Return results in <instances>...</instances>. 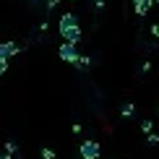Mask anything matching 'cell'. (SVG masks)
<instances>
[{"mask_svg": "<svg viewBox=\"0 0 159 159\" xmlns=\"http://www.w3.org/2000/svg\"><path fill=\"white\" fill-rule=\"evenodd\" d=\"M120 115H123V117H133V115H136V104H133V102H125L123 110H120Z\"/></svg>", "mask_w": 159, "mask_h": 159, "instance_id": "cell-6", "label": "cell"}, {"mask_svg": "<svg viewBox=\"0 0 159 159\" xmlns=\"http://www.w3.org/2000/svg\"><path fill=\"white\" fill-rule=\"evenodd\" d=\"M0 159H13V157L8 154V151H3V154H0Z\"/></svg>", "mask_w": 159, "mask_h": 159, "instance_id": "cell-16", "label": "cell"}, {"mask_svg": "<svg viewBox=\"0 0 159 159\" xmlns=\"http://www.w3.org/2000/svg\"><path fill=\"white\" fill-rule=\"evenodd\" d=\"M78 151H81V159H99V154H102V146H99L97 141H91V138H89V141L81 143V149H78Z\"/></svg>", "mask_w": 159, "mask_h": 159, "instance_id": "cell-2", "label": "cell"}, {"mask_svg": "<svg viewBox=\"0 0 159 159\" xmlns=\"http://www.w3.org/2000/svg\"><path fill=\"white\" fill-rule=\"evenodd\" d=\"M94 5H97V11H102L104 8V0H94Z\"/></svg>", "mask_w": 159, "mask_h": 159, "instance_id": "cell-14", "label": "cell"}, {"mask_svg": "<svg viewBox=\"0 0 159 159\" xmlns=\"http://www.w3.org/2000/svg\"><path fill=\"white\" fill-rule=\"evenodd\" d=\"M149 31H151V34H154V37L159 39V24H154V26H151V29H149Z\"/></svg>", "mask_w": 159, "mask_h": 159, "instance_id": "cell-13", "label": "cell"}, {"mask_svg": "<svg viewBox=\"0 0 159 159\" xmlns=\"http://www.w3.org/2000/svg\"><path fill=\"white\" fill-rule=\"evenodd\" d=\"M70 3H73V0H70Z\"/></svg>", "mask_w": 159, "mask_h": 159, "instance_id": "cell-18", "label": "cell"}, {"mask_svg": "<svg viewBox=\"0 0 159 159\" xmlns=\"http://www.w3.org/2000/svg\"><path fill=\"white\" fill-rule=\"evenodd\" d=\"M5 151H8L11 157H18V146H16V141H5Z\"/></svg>", "mask_w": 159, "mask_h": 159, "instance_id": "cell-7", "label": "cell"}, {"mask_svg": "<svg viewBox=\"0 0 159 159\" xmlns=\"http://www.w3.org/2000/svg\"><path fill=\"white\" fill-rule=\"evenodd\" d=\"M154 3H159V0H154Z\"/></svg>", "mask_w": 159, "mask_h": 159, "instance_id": "cell-17", "label": "cell"}, {"mask_svg": "<svg viewBox=\"0 0 159 159\" xmlns=\"http://www.w3.org/2000/svg\"><path fill=\"white\" fill-rule=\"evenodd\" d=\"M133 3H136V0H133Z\"/></svg>", "mask_w": 159, "mask_h": 159, "instance_id": "cell-19", "label": "cell"}, {"mask_svg": "<svg viewBox=\"0 0 159 159\" xmlns=\"http://www.w3.org/2000/svg\"><path fill=\"white\" fill-rule=\"evenodd\" d=\"M60 34L65 42H73V44L81 42V29H78V21L73 13H63L60 16Z\"/></svg>", "mask_w": 159, "mask_h": 159, "instance_id": "cell-1", "label": "cell"}, {"mask_svg": "<svg viewBox=\"0 0 159 159\" xmlns=\"http://www.w3.org/2000/svg\"><path fill=\"white\" fill-rule=\"evenodd\" d=\"M57 3H60V0H47V8H55Z\"/></svg>", "mask_w": 159, "mask_h": 159, "instance_id": "cell-15", "label": "cell"}, {"mask_svg": "<svg viewBox=\"0 0 159 159\" xmlns=\"http://www.w3.org/2000/svg\"><path fill=\"white\" fill-rule=\"evenodd\" d=\"M141 130L143 133H151V130H154V123L151 120H141Z\"/></svg>", "mask_w": 159, "mask_h": 159, "instance_id": "cell-9", "label": "cell"}, {"mask_svg": "<svg viewBox=\"0 0 159 159\" xmlns=\"http://www.w3.org/2000/svg\"><path fill=\"white\" fill-rule=\"evenodd\" d=\"M39 157H42V159H55L57 154H55V151H52L50 146H42V151H39Z\"/></svg>", "mask_w": 159, "mask_h": 159, "instance_id": "cell-8", "label": "cell"}, {"mask_svg": "<svg viewBox=\"0 0 159 159\" xmlns=\"http://www.w3.org/2000/svg\"><path fill=\"white\" fill-rule=\"evenodd\" d=\"M136 16H146V13L151 11V5H154V0H136Z\"/></svg>", "mask_w": 159, "mask_h": 159, "instance_id": "cell-5", "label": "cell"}, {"mask_svg": "<svg viewBox=\"0 0 159 159\" xmlns=\"http://www.w3.org/2000/svg\"><path fill=\"white\" fill-rule=\"evenodd\" d=\"M57 55H60V60L73 63V65H76V60H78V50H76V44H73V42H63V44H60V50H57Z\"/></svg>", "mask_w": 159, "mask_h": 159, "instance_id": "cell-3", "label": "cell"}, {"mask_svg": "<svg viewBox=\"0 0 159 159\" xmlns=\"http://www.w3.org/2000/svg\"><path fill=\"white\" fill-rule=\"evenodd\" d=\"M76 65H78V68H86V65H91V60H89V57H86V55H78Z\"/></svg>", "mask_w": 159, "mask_h": 159, "instance_id": "cell-10", "label": "cell"}, {"mask_svg": "<svg viewBox=\"0 0 159 159\" xmlns=\"http://www.w3.org/2000/svg\"><path fill=\"white\" fill-rule=\"evenodd\" d=\"M13 55H18V47L13 42H0V57H5V60H8V57H13Z\"/></svg>", "mask_w": 159, "mask_h": 159, "instance_id": "cell-4", "label": "cell"}, {"mask_svg": "<svg viewBox=\"0 0 159 159\" xmlns=\"http://www.w3.org/2000/svg\"><path fill=\"white\" fill-rule=\"evenodd\" d=\"M146 143H151V146H154V143H159V136L154 133V130H151V133H146Z\"/></svg>", "mask_w": 159, "mask_h": 159, "instance_id": "cell-11", "label": "cell"}, {"mask_svg": "<svg viewBox=\"0 0 159 159\" xmlns=\"http://www.w3.org/2000/svg\"><path fill=\"white\" fill-rule=\"evenodd\" d=\"M3 73H8V60L0 57V76H3Z\"/></svg>", "mask_w": 159, "mask_h": 159, "instance_id": "cell-12", "label": "cell"}]
</instances>
